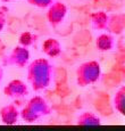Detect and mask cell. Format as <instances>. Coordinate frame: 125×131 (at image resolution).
Here are the masks:
<instances>
[{"instance_id": "cell-5", "label": "cell", "mask_w": 125, "mask_h": 131, "mask_svg": "<svg viewBox=\"0 0 125 131\" xmlns=\"http://www.w3.org/2000/svg\"><path fill=\"white\" fill-rule=\"evenodd\" d=\"M67 15V7L65 4L60 1H55L49 6V9L47 12V19L50 26L57 27L61 22L65 19Z\"/></svg>"}, {"instance_id": "cell-4", "label": "cell", "mask_w": 125, "mask_h": 131, "mask_svg": "<svg viewBox=\"0 0 125 131\" xmlns=\"http://www.w3.org/2000/svg\"><path fill=\"white\" fill-rule=\"evenodd\" d=\"M30 60V51L27 47L16 46L2 59L5 66H16L17 69H24Z\"/></svg>"}, {"instance_id": "cell-7", "label": "cell", "mask_w": 125, "mask_h": 131, "mask_svg": "<svg viewBox=\"0 0 125 131\" xmlns=\"http://www.w3.org/2000/svg\"><path fill=\"white\" fill-rule=\"evenodd\" d=\"M0 119L6 125H14L18 122L19 111L14 104H9L1 107L0 110Z\"/></svg>"}, {"instance_id": "cell-3", "label": "cell", "mask_w": 125, "mask_h": 131, "mask_svg": "<svg viewBox=\"0 0 125 131\" xmlns=\"http://www.w3.org/2000/svg\"><path fill=\"white\" fill-rule=\"evenodd\" d=\"M101 66L97 60L84 62L76 69V83L79 87H88L100 79Z\"/></svg>"}, {"instance_id": "cell-16", "label": "cell", "mask_w": 125, "mask_h": 131, "mask_svg": "<svg viewBox=\"0 0 125 131\" xmlns=\"http://www.w3.org/2000/svg\"><path fill=\"white\" fill-rule=\"evenodd\" d=\"M2 79H4V69L0 66V85L2 83Z\"/></svg>"}, {"instance_id": "cell-1", "label": "cell", "mask_w": 125, "mask_h": 131, "mask_svg": "<svg viewBox=\"0 0 125 131\" xmlns=\"http://www.w3.org/2000/svg\"><path fill=\"white\" fill-rule=\"evenodd\" d=\"M54 66L47 58L34 59L27 67V81L34 91H41L50 85Z\"/></svg>"}, {"instance_id": "cell-2", "label": "cell", "mask_w": 125, "mask_h": 131, "mask_svg": "<svg viewBox=\"0 0 125 131\" xmlns=\"http://www.w3.org/2000/svg\"><path fill=\"white\" fill-rule=\"evenodd\" d=\"M51 106L41 96H34L27 102L26 106L19 112V116L26 123H34L51 113Z\"/></svg>"}, {"instance_id": "cell-8", "label": "cell", "mask_w": 125, "mask_h": 131, "mask_svg": "<svg viewBox=\"0 0 125 131\" xmlns=\"http://www.w3.org/2000/svg\"><path fill=\"white\" fill-rule=\"evenodd\" d=\"M91 24L94 30H99V31L108 30L109 15L104 10L93 13V14H91Z\"/></svg>"}, {"instance_id": "cell-17", "label": "cell", "mask_w": 125, "mask_h": 131, "mask_svg": "<svg viewBox=\"0 0 125 131\" xmlns=\"http://www.w3.org/2000/svg\"><path fill=\"white\" fill-rule=\"evenodd\" d=\"M2 2H11V1H15V0H1Z\"/></svg>"}, {"instance_id": "cell-9", "label": "cell", "mask_w": 125, "mask_h": 131, "mask_svg": "<svg viewBox=\"0 0 125 131\" xmlns=\"http://www.w3.org/2000/svg\"><path fill=\"white\" fill-rule=\"evenodd\" d=\"M42 51L48 57H57L61 54V45L55 38H49L42 43Z\"/></svg>"}, {"instance_id": "cell-6", "label": "cell", "mask_w": 125, "mask_h": 131, "mask_svg": "<svg viewBox=\"0 0 125 131\" xmlns=\"http://www.w3.org/2000/svg\"><path fill=\"white\" fill-rule=\"evenodd\" d=\"M4 95L9 98H23L29 95V88L22 80H11L4 88Z\"/></svg>"}, {"instance_id": "cell-14", "label": "cell", "mask_w": 125, "mask_h": 131, "mask_svg": "<svg viewBox=\"0 0 125 131\" xmlns=\"http://www.w3.org/2000/svg\"><path fill=\"white\" fill-rule=\"evenodd\" d=\"M27 4L38 8H47L54 2V0H26Z\"/></svg>"}, {"instance_id": "cell-10", "label": "cell", "mask_w": 125, "mask_h": 131, "mask_svg": "<svg viewBox=\"0 0 125 131\" xmlns=\"http://www.w3.org/2000/svg\"><path fill=\"white\" fill-rule=\"evenodd\" d=\"M76 124L81 127H98V125H101V120L93 112L86 111L77 117Z\"/></svg>"}, {"instance_id": "cell-15", "label": "cell", "mask_w": 125, "mask_h": 131, "mask_svg": "<svg viewBox=\"0 0 125 131\" xmlns=\"http://www.w3.org/2000/svg\"><path fill=\"white\" fill-rule=\"evenodd\" d=\"M5 24H6V17H5L4 15L0 14V32H1L2 30H4Z\"/></svg>"}, {"instance_id": "cell-11", "label": "cell", "mask_w": 125, "mask_h": 131, "mask_svg": "<svg viewBox=\"0 0 125 131\" xmlns=\"http://www.w3.org/2000/svg\"><path fill=\"white\" fill-rule=\"evenodd\" d=\"M96 47L99 51H109L114 47V37L108 33H102L97 37Z\"/></svg>"}, {"instance_id": "cell-12", "label": "cell", "mask_w": 125, "mask_h": 131, "mask_svg": "<svg viewBox=\"0 0 125 131\" xmlns=\"http://www.w3.org/2000/svg\"><path fill=\"white\" fill-rule=\"evenodd\" d=\"M112 105H114V108L119 114L122 115L125 114V87L124 85H122L116 91V94L114 96V99H112Z\"/></svg>"}, {"instance_id": "cell-13", "label": "cell", "mask_w": 125, "mask_h": 131, "mask_svg": "<svg viewBox=\"0 0 125 131\" xmlns=\"http://www.w3.org/2000/svg\"><path fill=\"white\" fill-rule=\"evenodd\" d=\"M35 39H36V36H34L31 32H23V33L19 36L18 43H19V46L30 47L35 42Z\"/></svg>"}]
</instances>
